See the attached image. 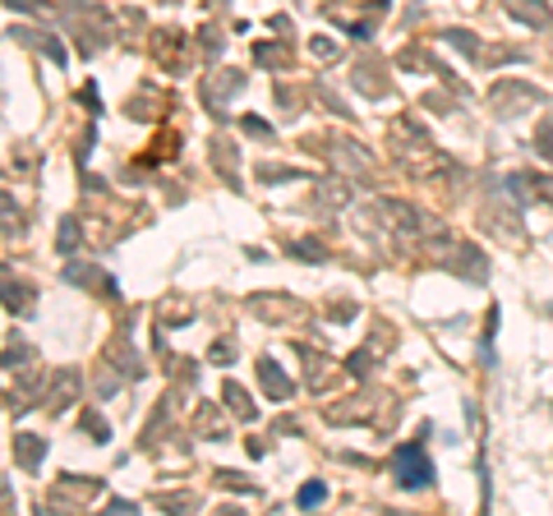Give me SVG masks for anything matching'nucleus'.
<instances>
[{
  "mask_svg": "<svg viewBox=\"0 0 553 516\" xmlns=\"http://www.w3.org/2000/svg\"><path fill=\"white\" fill-rule=\"evenodd\" d=\"M323 494H328L323 484H304V489H300V507H314V503H323Z\"/></svg>",
  "mask_w": 553,
  "mask_h": 516,
  "instance_id": "nucleus-2",
  "label": "nucleus"
},
{
  "mask_svg": "<svg viewBox=\"0 0 553 516\" xmlns=\"http://www.w3.org/2000/svg\"><path fill=\"white\" fill-rule=\"evenodd\" d=\"M429 461H420V442H406V447H397V480L406 484V489H420V484H429Z\"/></svg>",
  "mask_w": 553,
  "mask_h": 516,
  "instance_id": "nucleus-1",
  "label": "nucleus"
}]
</instances>
